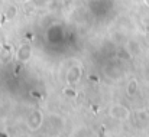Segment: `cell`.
I'll list each match as a JSON object with an SVG mask.
<instances>
[{
  "label": "cell",
  "instance_id": "obj_1",
  "mask_svg": "<svg viewBox=\"0 0 149 137\" xmlns=\"http://www.w3.org/2000/svg\"><path fill=\"white\" fill-rule=\"evenodd\" d=\"M83 77V66L80 64H74L71 65L68 69H67V74H65V81L68 85H75L80 82Z\"/></svg>",
  "mask_w": 149,
  "mask_h": 137
},
{
  "label": "cell",
  "instance_id": "obj_2",
  "mask_svg": "<svg viewBox=\"0 0 149 137\" xmlns=\"http://www.w3.org/2000/svg\"><path fill=\"white\" fill-rule=\"evenodd\" d=\"M44 124V114L41 110H35L29 114V117L26 118V126L31 131H38Z\"/></svg>",
  "mask_w": 149,
  "mask_h": 137
},
{
  "label": "cell",
  "instance_id": "obj_3",
  "mask_svg": "<svg viewBox=\"0 0 149 137\" xmlns=\"http://www.w3.org/2000/svg\"><path fill=\"white\" fill-rule=\"evenodd\" d=\"M109 114H110L111 118H114L117 121H126L129 118V116H130L129 108L125 107L123 104H114V105H111Z\"/></svg>",
  "mask_w": 149,
  "mask_h": 137
},
{
  "label": "cell",
  "instance_id": "obj_4",
  "mask_svg": "<svg viewBox=\"0 0 149 137\" xmlns=\"http://www.w3.org/2000/svg\"><path fill=\"white\" fill-rule=\"evenodd\" d=\"M32 56V48L29 44H23V45L19 46V49L16 51V59L19 62H28Z\"/></svg>",
  "mask_w": 149,
  "mask_h": 137
},
{
  "label": "cell",
  "instance_id": "obj_5",
  "mask_svg": "<svg viewBox=\"0 0 149 137\" xmlns=\"http://www.w3.org/2000/svg\"><path fill=\"white\" fill-rule=\"evenodd\" d=\"M49 123L54 126V130H56V131H58L59 129L64 127V121H62V118H61L59 116H56V114H52V116H51Z\"/></svg>",
  "mask_w": 149,
  "mask_h": 137
},
{
  "label": "cell",
  "instance_id": "obj_6",
  "mask_svg": "<svg viewBox=\"0 0 149 137\" xmlns=\"http://www.w3.org/2000/svg\"><path fill=\"white\" fill-rule=\"evenodd\" d=\"M16 15H17V7H16V6H9V7L6 9V12H4V16H6V19H9V20L15 19Z\"/></svg>",
  "mask_w": 149,
  "mask_h": 137
},
{
  "label": "cell",
  "instance_id": "obj_7",
  "mask_svg": "<svg viewBox=\"0 0 149 137\" xmlns=\"http://www.w3.org/2000/svg\"><path fill=\"white\" fill-rule=\"evenodd\" d=\"M62 94H64L65 97H68V98H74V97H77V91L72 88V85H67V87L64 88Z\"/></svg>",
  "mask_w": 149,
  "mask_h": 137
},
{
  "label": "cell",
  "instance_id": "obj_8",
  "mask_svg": "<svg viewBox=\"0 0 149 137\" xmlns=\"http://www.w3.org/2000/svg\"><path fill=\"white\" fill-rule=\"evenodd\" d=\"M35 7H47L52 3V0H29Z\"/></svg>",
  "mask_w": 149,
  "mask_h": 137
},
{
  "label": "cell",
  "instance_id": "obj_9",
  "mask_svg": "<svg viewBox=\"0 0 149 137\" xmlns=\"http://www.w3.org/2000/svg\"><path fill=\"white\" fill-rule=\"evenodd\" d=\"M136 85H138V82H136L135 80H132V81L129 82V85H127V94H129V95L135 94V91H136V88H138Z\"/></svg>",
  "mask_w": 149,
  "mask_h": 137
}]
</instances>
